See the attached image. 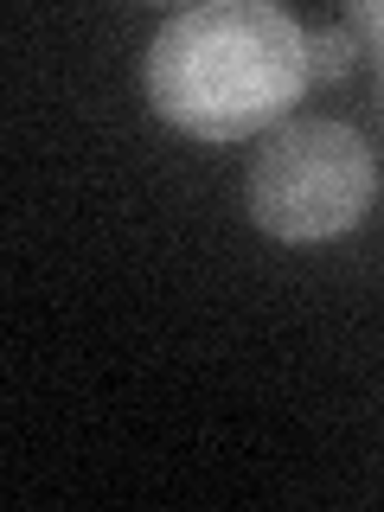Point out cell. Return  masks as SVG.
<instances>
[{
	"mask_svg": "<svg viewBox=\"0 0 384 512\" xmlns=\"http://www.w3.org/2000/svg\"><path fill=\"white\" fill-rule=\"evenodd\" d=\"M301 32L269 0H205L167 13L148 45V103L192 141H244L288 122L308 90Z\"/></svg>",
	"mask_w": 384,
	"mask_h": 512,
	"instance_id": "obj_1",
	"label": "cell"
},
{
	"mask_svg": "<svg viewBox=\"0 0 384 512\" xmlns=\"http://www.w3.org/2000/svg\"><path fill=\"white\" fill-rule=\"evenodd\" d=\"M378 154L340 116H288L256 135L244 167L250 224L276 244H333L372 212Z\"/></svg>",
	"mask_w": 384,
	"mask_h": 512,
	"instance_id": "obj_2",
	"label": "cell"
},
{
	"mask_svg": "<svg viewBox=\"0 0 384 512\" xmlns=\"http://www.w3.org/2000/svg\"><path fill=\"white\" fill-rule=\"evenodd\" d=\"M301 64H308V84H340L359 64V39L346 26H308L301 32Z\"/></svg>",
	"mask_w": 384,
	"mask_h": 512,
	"instance_id": "obj_3",
	"label": "cell"
},
{
	"mask_svg": "<svg viewBox=\"0 0 384 512\" xmlns=\"http://www.w3.org/2000/svg\"><path fill=\"white\" fill-rule=\"evenodd\" d=\"M340 26L359 39V52H372V58L384 64V0H352Z\"/></svg>",
	"mask_w": 384,
	"mask_h": 512,
	"instance_id": "obj_4",
	"label": "cell"
}]
</instances>
